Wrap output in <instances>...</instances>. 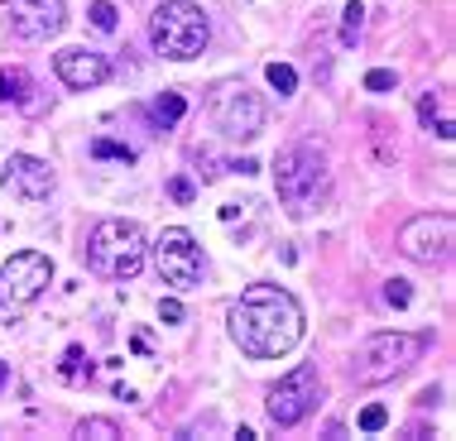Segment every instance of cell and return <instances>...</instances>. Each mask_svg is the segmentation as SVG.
<instances>
[{
    "label": "cell",
    "instance_id": "cell-27",
    "mask_svg": "<svg viewBox=\"0 0 456 441\" xmlns=\"http://www.w3.org/2000/svg\"><path fill=\"white\" fill-rule=\"evenodd\" d=\"M159 317H164V322H183V308L178 302H159Z\"/></svg>",
    "mask_w": 456,
    "mask_h": 441
},
{
    "label": "cell",
    "instance_id": "cell-7",
    "mask_svg": "<svg viewBox=\"0 0 456 441\" xmlns=\"http://www.w3.org/2000/svg\"><path fill=\"white\" fill-rule=\"evenodd\" d=\"M154 264H159V278L174 284V288L202 284V245H197L183 226H168L164 236L154 240Z\"/></svg>",
    "mask_w": 456,
    "mask_h": 441
},
{
    "label": "cell",
    "instance_id": "cell-17",
    "mask_svg": "<svg viewBox=\"0 0 456 441\" xmlns=\"http://www.w3.org/2000/svg\"><path fill=\"white\" fill-rule=\"evenodd\" d=\"M183 110H188V106H183V96H178V92H164V96L154 101V120H159V125H178Z\"/></svg>",
    "mask_w": 456,
    "mask_h": 441
},
{
    "label": "cell",
    "instance_id": "cell-19",
    "mask_svg": "<svg viewBox=\"0 0 456 441\" xmlns=\"http://www.w3.org/2000/svg\"><path fill=\"white\" fill-rule=\"evenodd\" d=\"M361 24H365V10L361 5H346V10H341V44H355V39H361Z\"/></svg>",
    "mask_w": 456,
    "mask_h": 441
},
{
    "label": "cell",
    "instance_id": "cell-11",
    "mask_svg": "<svg viewBox=\"0 0 456 441\" xmlns=\"http://www.w3.org/2000/svg\"><path fill=\"white\" fill-rule=\"evenodd\" d=\"M63 20H68L63 0H10V29L29 44L53 39L63 29Z\"/></svg>",
    "mask_w": 456,
    "mask_h": 441
},
{
    "label": "cell",
    "instance_id": "cell-6",
    "mask_svg": "<svg viewBox=\"0 0 456 441\" xmlns=\"http://www.w3.org/2000/svg\"><path fill=\"white\" fill-rule=\"evenodd\" d=\"M48 284H53V264H48V254H39V250L10 254V264L0 269V317L29 312L34 302L48 293Z\"/></svg>",
    "mask_w": 456,
    "mask_h": 441
},
{
    "label": "cell",
    "instance_id": "cell-4",
    "mask_svg": "<svg viewBox=\"0 0 456 441\" xmlns=\"http://www.w3.org/2000/svg\"><path fill=\"white\" fill-rule=\"evenodd\" d=\"M150 39L164 58H174V63H188L207 48L212 39V29H207V15L192 5V0H168V5L154 10L150 20Z\"/></svg>",
    "mask_w": 456,
    "mask_h": 441
},
{
    "label": "cell",
    "instance_id": "cell-25",
    "mask_svg": "<svg viewBox=\"0 0 456 441\" xmlns=\"http://www.w3.org/2000/svg\"><path fill=\"white\" fill-rule=\"evenodd\" d=\"M365 87H370V92H389V87H394V72H370Z\"/></svg>",
    "mask_w": 456,
    "mask_h": 441
},
{
    "label": "cell",
    "instance_id": "cell-24",
    "mask_svg": "<svg viewBox=\"0 0 456 441\" xmlns=\"http://www.w3.org/2000/svg\"><path fill=\"white\" fill-rule=\"evenodd\" d=\"M385 422H389V413L379 408V403H370V408L361 413V432H379V427H385Z\"/></svg>",
    "mask_w": 456,
    "mask_h": 441
},
{
    "label": "cell",
    "instance_id": "cell-13",
    "mask_svg": "<svg viewBox=\"0 0 456 441\" xmlns=\"http://www.w3.org/2000/svg\"><path fill=\"white\" fill-rule=\"evenodd\" d=\"M5 182H10V192H15V197H24V202H44L48 192H53V168H48L44 158L15 154V158H10Z\"/></svg>",
    "mask_w": 456,
    "mask_h": 441
},
{
    "label": "cell",
    "instance_id": "cell-23",
    "mask_svg": "<svg viewBox=\"0 0 456 441\" xmlns=\"http://www.w3.org/2000/svg\"><path fill=\"white\" fill-rule=\"evenodd\" d=\"M87 15H92V24H96L102 34H110V29H116V5H106V0H96V5L87 10Z\"/></svg>",
    "mask_w": 456,
    "mask_h": 441
},
{
    "label": "cell",
    "instance_id": "cell-9",
    "mask_svg": "<svg viewBox=\"0 0 456 441\" xmlns=\"http://www.w3.org/2000/svg\"><path fill=\"white\" fill-rule=\"evenodd\" d=\"M317 398H322L317 365H298L289 379H279V384L269 389V418H274L279 427H293V422H303L307 413L317 408Z\"/></svg>",
    "mask_w": 456,
    "mask_h": 441
},
{
    "label": "cell",
    "instance_id": "cell-26",
    "mask_svg": "<svg viewBox=\"0 0 456 441\" xmlns=\"http://www.w3.org/2000/svg\"><path fill=\"white\" fill-rule=\"evenodd\" d=\"M168 192H174V202H192V182L188 178H174V182H168Z\"/></svg>",
    "mask_w": 456,
    "mask_h": 441
},
{
    "label": "cell",
    "instance_id": "cell-3",
    "mask_svg": "<svg viewBox=\"0 0 456 441\" xmlns=\"http://www.w3.org/2000/svg\"><path fill=\"white\" fill-rule=\"evenodd\" d=\"M87 264L102 278L126 284V278H134L144 269V230L134 226V220H120V216L102 220L87 240Z\"/></svg>",
    "mask_w": 456,
    "mask_h": 441
},
{
    "label": "cell",
    "instance_id": "cell-20",
    "mask_svg": "<svg viewBox=\"0 0 456 441\" xmlns=\"http://www.w3.org/2000/svg\"><path fill=\"white\" fill-rule=\"evenodd\" d=\"M269 87H274L279 96H289L293 87H298V72H293L289 63H269Z\"/></svg>",
    "mask_w": 456,
    "mask_h": 441
},
{
    "label": "cell",
    "instance_id": "cell-5",
    "mask_svg": "<svg viewBox=\"0 0 456 441\" xmlns=\"http://www.w3.org/2000/svg\"><path fill=\"white\" fill-rule=\"evenodd\" d=\"M423 355V336H403V331H385V336H370L361 350H355V384H389L399 379L409 365Z\"/></svg>",
    "mask_w": 456,
    "mask_h": 441
},
{
    "label": "cell",
    "instance_id": "cell-14",
    "mask_svg": "<svg viewBox=\"0 0 456 441\" xmlns=\"http://www.w3.org/2000/svg\"><path fill=\"white\" fill-rule=\"evenodd\" d=\"M418 116H423V125L437 134V140H452L456 125H452V96L447 92H428L423 101H418Z\"/></svg>",
    "mask_w": 456,
    "mask_h": 441
},
{
    "label": "cell",
    "instance_id": "cell-10",
    "mask_svg": "<svg viewBox=\"0 0 456 441\" xmlns=\"http://www.w3.org/2000/svg\"><path fill=\"white\" fill-rule=\"evenodd\" d=\"M399 250L413 264H442L452 254V216H413L399 230Z\"/></svg>",
    "mask_w": 456,
    "mask_h": 441
},
{
    "label": "cell",
    "instance_id": "cell-15",
    "mask_svg": "<svg viewBox=\"0 0 456 441\" xmlns=\"http://www.w3.org/2000/svg\"><path fill=\"white\" fill-rule=\"evenodd\" d=\"M0 96L15 101L24 110H39V96H34V77L24 68H0Z\"/></svg>",
    "mask_w": 456,
    "mask_h": 441
},
{
    "label": "cell",
    "instance_id": "cell-1",
    "mask_svg": "<svg viewBox=\"0 0 456 441\" xmlns=\"http://www.w3.org/2000/svg\"><path fill=\"white\" fill-rule=\"evenodd\" d=\"M231 341L255 360H279L303 341V308L279 284H250L231 308Z\"/></svg>",
    "mask_w": 456,
    "mask_h": 441
},
{
    "label": "cell",
    "instance_id": "cell-22",
    "mask_svg": "<svg viewBox=\"0 0 456 441\" xmlns=\"http://www.w3.org/2000/svg\"><path fill=\"white\" fill-rule=\"evenodd\" d=\"M409 298H413L409 278H389L385 284V302H394V308H409Z\"/></svg>",
    "mask_w": 456,
    "mask_h": 441
},
{
    "label": "cell",
    "instance_id": "cell-2",
    "mask_svg": "<svg viewBox=\"0 0 456 441\" xmlns=\"http://www.w3.org/2000/svg\"><path fill=\"white\" fill-rule=\"evenodd\" d=\"M274 192L289 216H313L327 202V158L313 144H289L274 164Z\"/></svg>",
    "mask_w": 456,
    "mask_h": 441
},
{
    "label": "cell",
    "instance_id": "cell-12",
    "mask_svg": "<svg viewBox=\"0 0 456 441\" xmlns=\"http://www.w3.org/2000/svg\"><path fill=\"white\" fill-rule=\"evenodd\" d=\"M53 68H58V77H63L72 92L102 87V82L110 77V63L102 53H92V48H63V53L53 58Z\"/></svg>",
    "mask_w": 456,
    "mask_h": 441
},
{
    "label": "cell",
    "instance_id": "cell-8",
    "mask_svg": "<svg viewBox=\"0 0 456 441\" xmlns=\"http://www.w3.org/2000/svg\"><path fill=\"white\" fill-rule=\"evenodd\" d=\"M212 120L226 140H255L265 125V106H260V96L245 92L240 82H226V87H216V96H212Z\"/></svg>",
    "mask_w": 456,
    "mask_h": 441
},
{
    "label": "cell",
    "instance_id": "cell-28",
    "mask_svg": "<svg viewBox=\"0 0 456 441\" xmlns=\"http://www.w3.org/2000/svg\"><path fill=\"white\" fill-rule=\"evenodd\" d=\"M5 384H10V365L0 360V394H5Z\"/></svg>",
    "mask_w": 456,
    "mask_h": 441
},
{
    "label": "cell",
    "instance_id": "cell-21",
    "mask_svg": "<svg viewBox=\"0 0 456 441\" xmlns=\"http://www.w3.org/2000/svg\"><path fill=\"white\" fill-rule=\"evenodd\" d=\"M92 154H96V158H116V164H134V154L126 149V144H110V140H96Z\"/></svg>",
    "mask_w": 456,
    "mask_h": 441
},
{
    "label": "cell",
    "instance_id": "cell-16",
    "mask_svg": "<svg viewBox=\"0 0 456 441\" xmlns=\"http://www.w3.org/2000/svg\"><path fill=\"white\" fill-rule=\"evenodd\" d=\"M58 374L68 379V384H82V379H92V360L82 346H68V355L58 360Z\"/></svg>",
    "mask_w": 456,
    "mask_h": 441
},
{
    "label": "cell",
    "instance_id": "cell-18",
    "mask_svg": "<svg viewBox=\"0 0 456 441\" xmlns=\"http://www.w3.org/2000/svg\"><path fill=\"white\" fill-rule=\"evenodd\" d=\"M77 437H92V441H116V437H120V427L110 422V418H82V422H77Z\"/></svg>",
    "mask_w": 456,
    "mask_h": 441
}]
</instances>
